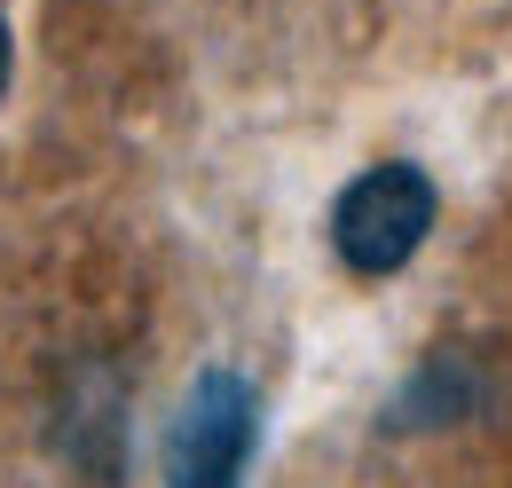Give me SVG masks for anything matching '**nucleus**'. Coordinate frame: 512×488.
Instances as JSON below:
<instances>
[{
    "mask_svg": "<svg viewBox=\"0 0 512 488\" xmlns=\"http://www.w3.org/2000/svg\"><path fill=\"white\" fill-rule=\"evenodd\" d=\"M434 229V182L418 166H371L339 189L331 205V244L355 276H394Z\"/></svg>",
    "mask_w": 512,
    "mask_h": 488,
    "instance_id": "f257e3e1",
    "label": "nucleus"
},
{
    "mask_svg": "<svg viewBox=\"0 0 512 488\" xmlns=\"http://www.w3.org/2000/svg\"><path fill=\"white\" fill-rule=\"evenodd\" d=\"M260 402L237 370H205L166 433V488H237L253 465Z\"/></svg>",
    "mask_w": 512,
    "mask_h": 488,
    "instance_id": "f03ea898",
    "label": "nucleus"
},
{
    "mask_svg": "<svg viewBox=\"0 0 512 488\" xmlns=\"http://www.w3.org/2000/svg\"><path fill=\"white\" fill-rule=\"evenodd\" d=\"M0 87H8V24H0Z\"/></svg>",
    "mask_w": 512,
    "mask_h": 488,
    "instance_id": "7ed1b4c3",
    "label": "nucleus"
}]
</instances>
